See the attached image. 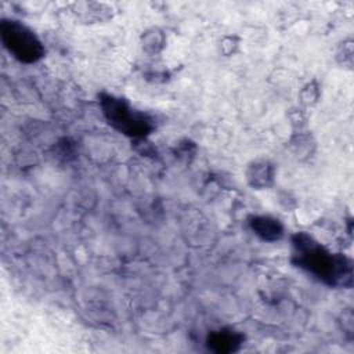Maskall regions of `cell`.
<instances>
[{"label":"cell","mask_w":354,"mask_h":354,"mask_svg":"<svg viewBox=\"0 0 354 354\" xmlns=\"http://www.w3.org/2000/svg\"><path fill=\"white\" fill-rule=\"evenodd\" d=\"M292 243L295 248V264L330 286H351L353 267L350 259L344 254L330 253L304 232L293 235Z\"/></svg>","instance_id":"obj_1"},{"label":"cell","mask_w":354,"mask_h":354,"mask_svg":"<svg viewBox=\"0 0 354 354\" xmlns=\"http://www.w3.org/2000/svg\"><path fill=\"white\" fill-rule=\"evenodd\" d=\"M100 104L102 113L120 133L133 138H142L153 129L152 120L145 113L134 111L127 101L109 94H101Z\"/></svg>","instance_id":"obj_2"},{"label":"cell","mask_w":354,"mask_h":354,"mask_svg":"<svg viewBox=\"0 0 354 354\" xmlns=\"http://www.w3.org/2000/svg\"><path fill=\"white\" fill-rule=\"evenodd\" d=\"M0 35L4 47L21 62L32 64L44 55V47L32 29L14 19H3Z\"/></svg>","instance_id":"obj_3"},{"label":"cell","mask_w":354,"mask_h":354,"mask_svg":"<svg viewBox=\"0 0 354 354\" xmlns=\"http://www.w3.org/2000/svg\"><path fill=\"white\" fill-rule=\"evenodd\" d=\"M242 342L243 336L231 329H220L207 336V347L216 353L236 351Z\"/></svg>","instance_id":"obj_4"},{"label":"cell","mask_w":354,"mask_h":354,"mask_svg":"<svg viewBox=\"0 0 354 354\" xmlns=\"http://www.w3.org/2000/svg\"><path fill=\"white\" fill-rule=\"evenodd\" d=\"M250 228L254 231L256 235L268 242L281 239L283 234V225L279 223V220L270 216L252 217Z\"/></svg>","instance_id":"obj_5"},{"label":"cell","mask_w":354,"mask_h":354,"mask_svg":"<svg viewBox=\"0 0 354 354\" xmlns=\"http://www.w3.org/2000/svg\"><path fill=\"white\" fill-rule=\"evenodd\" d=\"M249 183L253 187H267L272 178V167L267 162H257L249 167Z\"/></svg>","instance_id":"obj_6"}]
</instances>
